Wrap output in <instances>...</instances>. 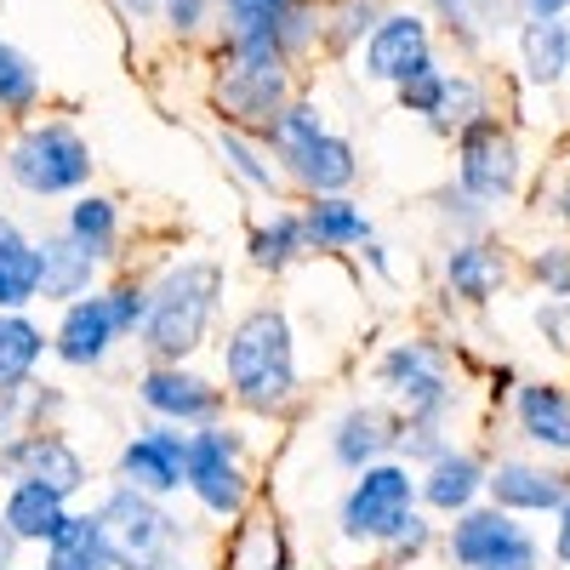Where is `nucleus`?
<instances>
[{
	"mask_svg": "<svg viewBox=\"0 0 570 570\" xmlns=\"http://www.w3.org/2000/svg\"><path fill=\"white\" fill-rule=\"evenodd\" d=\"M120 7H126L131 18H149V12H160V0H120Z\"/></svg>",
	"mask_w": 570,
	"mask_h": 570,
	"instance_id": "obj_41",
	"label": "nucleus"
},
{
	"mask_svg": "<svg viewBox=\"0 0 570 570\" xmlns=\"http://www.w3.org/2000/svg\"><path fill=\"white\" fill-rule=\"evenodd\" d=\"M303 228H308V246H320V252H343V246L371 240V217L343 195H314V206L303 212Z\"/></svg>",
	"mask_w": 570,
	"mask_h": 570,
	"instance_id": "obj_23",
	"label": "nucleus"
},
{
	"mask_svg": "<svg viewBox=\"0 0 570 570\" xmlns=\"http://www.w3.org/2000/svg\"><path fill=\"white\" fill-rule=\"evenodd\" d=\"M217 149H223V160H228V171H234V177H246L252 188H263V195L274 188V166L252 149V142H246L240 131H223V137H217Z\"/></svg>",
	"mask_w": 570,
	"mask_h": 570,
	"instance_id": "obj_34",
	"label": "nucleus"
},
{
	"mask_svg": "<svg viewBox=\"0 0 570 570\" xmlns=\"http://www.w3.org/2000/svg\"><path fill=\"white\" fill-rule=\"evenodd\" d=\"M376 376H383V389L411 411V422H445V411L456 405L445 354L434 343H400V348H389L383 365H376Z\"/></svg>",
	"mask_w": 570,
	"mask_h": 570,
	"instance_id": "obj_11",
	"label": "nucleus"
},
{
	"mask_svg": "<svg viewBox=\"0 0 570 570\" xmlns=\"http://www.w3.org/2000/svg\"><path fill=\"white\" fill-rule=\"evenodd\" d=\"M98 519H104L109 548H115V570H171L177 564L183 525L160 508V497L137 491V485H120V491H109Z\"/></svg>",
	"mask_w": 570,
	"mask_h": 570,
	"instance_id": "obj_4",
	"label": "nucleus"
},
{
	"mask_svg": "<svg viewBox=\"0 0 570 570\" xmlns=\"http://www.w3.org/2000/svg\"><path fill=\"white\" fill-rule=\"evenodd\" d=\"M35 297H40V246L12 217H0V308H23Z\"/></svg>",
	"mask_w": 570,
	"mask_h": 570,
	"instance_id": "obj_22",
	"label": "nucleus"
},
{
	"mask_svg": "<svg viewBox=\"0 0 570 570\" xmlns=\"http://www.w3.org/2000/svg\"><path fill=\"white\" fill-rule=\"evenodd\" d=\"M519 58H525L531 80H559L570 69V23L559 18H531L525 29H519Z\"/></svg>",
	"mask_w": 570,
	"mask_h": 570,
	"instance_id": "obj_28",
	"label": "nucleus"
},
{
	"mask_svg": "<svg viewBox=\"0 0 570 570\" xmlns=\"http://www.w3.org/2000/svg\"><path fill=\"white\" fill-rule=\"evenodd\" d=\"M451 564L462 570H537L542 548L525 525H513L508 508L462 513L451 525Z\"/></svg>",
	"mask_w": 570,
	"mask_h": 570,
	"instance_id": "obj_10",
	"label": "nucleus"
},
{
	"mask_svg": "<svg viewBox=\"0 0 570 570\" xmlns=\"http://www.w3.org/2000/svg\"><path fill=\"white\" fill-rule=\"evenodd\" d=\"M142 308H149V292H137V285H115L104 297H75L63 303V325H58V360L63 365H98L120 337L142 325Z\"/></svg>",
	"mask_w": 570,
	"mask_h": 570,
	"instance_id": "obj_5",
	"label": "nucleus"
},
{
	"mask_svg": "<svg viewBox=\"0 0 570 570\" xmlns=\"http://www.w3.org/2000/svg\"><path fill=\"white\" fill-rule=\"evenodd\" d=\"M485 485H491L497 508H508V513H548V508L559 513L570 502V473H548L531 462H502Z\"/></svg>",
	"mask_w": 570,
	"mask_h": 570,
	"instance_id": "obj_18",
	"label": "nucleus"
},
{
	"mask_svg": "<svg viewBox=\"0 0 570 570\" xmlns=\"http://www.w3.org/2000/svg\"><path fill=\"white\" fill-rule=\"evenodd\" d=\"M63 234H69V240H80L98 263H109L115 246H120V212H115V200H104V195H80V200L69 206Z\"/></svg>",
	"mask_w": 570,
	"mask_h": 570,
	"instance_id": "obj_29",
	"label": "nucleus"
},
{
	"mask_svg": "<svg viewBox=\"0 0 570 570\" xmlns=\"http://www.w3.org/2000/svg\"><path fill=\"white\" fill-rule=\"evenodd\" d=\"M445 279H451L456 297L485 303V297H497V285L508 279V263H502L491 246H480V240H462V246H451V257H445Z\"/></svg>",
	"mask_w": 570,
	"mask_h": 570,
	"instance_id": "obj_27",
	"label": "nucleus"
},
{
	"mask_svg": "<svg viewBox=\"0 0 570 570\" xmlns=\"http://www.w3.org/2000/svg\"><path fill=\"white\" fill-rule=\"evenodd\" d=\"M142 405H149L160 422H183V428H206L223 416V389H212L206 376L183 371V365H166L155 360L149 376H142Z\"/></svg>",
	"mask_w": 570,
	"mask_h": 570,
	"instance_id": "obj_14",
	"label": "nucleus"
},
{
	"mask_svg": "<svg viewBox=\"0 0 570 570\" xmlns=\"http://www.w3.org/2000/svg\"><path fill=\"white\" fill-rule=\"evenodd\" d=\"M411 502H416L411 468H400V462L360 468L354 491L343 497V537H354V542H389L411 519Z\"/></svg>",
	"mask_w": 570,
	"mask_h": 570,
	"instance_id": "obj_9",
	"label": "nucleus"
},
{
	"mask_svg": "<svg viewBox=\"0 0 570 570\" xmlns=\"http://www.w3.org/2000/svg\"><path fill=\"white\" fill-rule=\"evenodd\" d=\"M183 462H188V434H177V422H160L120 451V480L149 497H171L183 485Z\"/></svg>",
	"mask_w": 570,
	"mask_h": 570,
	"instance_id": "obj_15",
	"label": "nucleus"
},
{
	"mask_svg": "<svg viewBox=\"0 0 570 570\" xmlns=\"http://www.w3.org/2000/svg\"><path fill=\"white\" fill-rule=\"evenodd\" d=\"M365 23H371V0H354V7L343 12V23H337V40H354V35H365Z\"/></svg>",
	"mask_w": 570,
	"mask_h": 570,
	"instance_id": "obj_37",
	"label": "nucleus"
},
{
	"mask_svg": "<svg viewBox=\"0 0 570 570\" xmlns=\"http://www.w3.org/2000/svg\"><path fill=\"white\" fill-rule=\"evenodd\" d=\"M263 142L279 155V166L292 171L303 188H314V195H343V188L360 177L354 149H348L343 137H331L308 104H285L263 126Z\"/></svg>",
	"mask_w": 570,
	"mask_h": 570,
	"instance_id": "obj_3",
	"label": "nucleus"
},
{
	"mask_svg": "<svg viewBox=\"0 0 570 570\" xmlns=\"http://www.w3.org/2000/svg\"><path fill=\"white\" fill-rule=\"evenodd\" d=\"M0 468L12 473H29V480H46L52 491H63V497H75L91 473H86V462H80V451L63 440V434H52V428H23V434H12V440H0Z\"/></svg>",
	"mask_w": 570,
	"mask_h": 570,
	"instance_id": "obj_13",
	"label": "nucleus"
},
{
	"mask_svg": "<svg viewBox=\"0 0 570 570\" xmlns=\"http://www.w3.org/2000/svg\"><path fill=\"white\" fill-rule=\"evenodd\" d=\"M7 177L23 188V195H40V200H52V195H69V188H86L91 177V149H86V137L63 120H46L35 131H23L12 142V160H7Z\"/></svg>",
	"mask_w": 570,
	"mask_h": 570,
	"instance_id": "obj_6",
	"label": "nucleus"
},
{
	"mask_svg": "<svg viewBox=\"0 0 570 570\" xmlns=\"http://www.w3.org/2000/svg\"><path fill=\"white\" fill-rule=\"evenodd\" d=\"M531 274L548 285V297H570V246H542L531 257Z\"/></svg>",
	"mask_w": 570,
	"mask_h": 570,
	"instance_id": "obj_35",
	"label": "nucleus"
},
{
	"mask_svg": "<svg viewBox=\"0 0 570 570\" xmlns=\"http://www.w3.org/2000/svg\"><path fill=\"white\" fill-rule=\"evenodd\" d=\"M285 52L274 46H246V40H228V58H223V75H217V104L234 126H268L279 109H285Z\"/></svg>",
	"mask_w": 570,
	"mask_h": 570,
	"instance_id": "obj_7",
	"label": "nucleus"
},
{
	"mask_svg": "<svg viewBox=\"0 0 570 570\" xmlns=\"http://www.w3.org/2000/svg\"><path fill=\"white\" fill-rule=\"evenodd\" d=\"M553 553H559V564L570 570V502L559 508V537H553Z\"/></svg>",
	"mask_w": 570,
	"mask_h": 570,
	"instance_id": "obj_38",
	"label": "nucleus"
},
{
	"mask_svg": "<svg viewBox=\"0 0 570 570\" xmlns=\"http://www.w3.org/2000/svg\"><path fill=\"white\" fill-rule=\"evenodd\" d=\"M91 279H98V257L80 240H69V234H46L40 240V297L46 303H75V297L91 292Z\"/></svg>",
	"mask_w": 570,
	"mask_h": 570,
	"instance_id": "obj_20",
	"label": "nucleus"
},
{
	"mask_svg": "<svg viewBox=\"0 0 570 570\" xmlns=\"http://www.w3.org/2000/svg\"><path fill=\"white\" fill-rule=\"evenodd\" d=\"M217 297H223V268L206 263V257H188L177 268L160 274V285L149 292V308H142V348L166 365H183L206 343L212 331V314H217Z\"/></svg>",
	"mask_w": 570,
	"mask_h": 570,
	"instance_id": "obj_2",
	"label": "nucleus"
},
{
	"mask_svg": "<svg viewBox=\"0 0 570 570\" xmlns=\"http://www.w3.org/2000/svg\"><path fill=\"white\" fill-rule=\"evenodd\" d=\"M183 485L195 491V502L217 519L246 513L252 480H246V462H240V434L206 422L200 434H188V462H183Z\"/></svg>",
	"mask_w": 570,
	"mask_h": 570,
	"instance_id": "obj_8",
	"label": "nucleus"
},
{
	"mask_svg": "<svg viewBox=\"0 0 570 570\" xmlns=\"http://www.w3.org/2000/svg\"><path fill=\"white\" fill-rule=\"evenodd\" d=\"M434 7L451 23V35H462V40H480L508 18V0H434Z\"/></svg>",
	"mask_w": 570,
	"mask_h": 570,
	"instance_id": "obj_33",
	"label": "nucleus"
},
{
	"mask_svg": "<svg viewBox=\"0 0 570 570\" xmlns=\"http://www.w3.org/2000/svg\"><path fill=\"white\" fill-rule=\"evenodd\" d=\"M559 212H564V217H570V183H564V188H559Z\"/></svg>",
	"mask_w": 570,
	"mask_h": 570,
	"instance_id": "obj_42",
	"label": "nucleus"
},
{
	"mask_svg": "<svg viewBox=\"0 0 570 570\" xmlns=\"http://www.w3.org/2000/svg\"><path fill=\"white\" fill-rule=\"evenodd\" d=\"M519 428H525L537 445L570 456V394L553 389V383H525L519 389Z\"/></svg>",
	"mask_w": 570,
	"mask_h": 570,
	"instance_id": "obj_24",
	"label": "nucleus"
},
{
	"mask_svg": "<svg viewBox=\"0 0 570 570\" xmlns=\"http://www.w3.org/2000/svg\"><path fill=\"white\" fill-rule=\"evenodd\" d=\"M564 7H570V0H525V12H531V18H559Z\"/></svg>",
	"mask_w": 570,
	"mask_h": 570,
	"instance_id": "obj_39",
	"label": "nucleus"
},
{
	"mask_svg": "<svg viewBox=\"0 0 570 570\" xmlns=\"http://www.w3.org/2000/svg\"><path fill=\"white\" fill-rule=\"evenodd\" d=\"M40 98V69L18 52V46L0 40V115H29Z\"/></svg>",
	"mask_w": 570,
	"mask_h": 570,
	"instance_id": "obj_31",
	"label": "nucleus"
},
{
	"mask_svg": "<svg viewBox=\"0 0 570 570\" xmlns=\"http://www.w3.org/2000/svg\"><path fill=\"white\" fill-rule=\"evenodd\" d=\"M12 548H18V537L0 525V570H12Z\"/></svg>",
	"mask_w": 570,
	"mask_h": 570,
	"instance_id": "obj_40",
	"label": "nucleus"
},
{
	"mask_svg": "<svg viewBox=\"0 0 570 570\" xmlns=\"http://www.w3.org/2000/svg\"><path fill=\"white\" fill-rule=\"evenodd\" d=\"M171 570H177V564H171Z\"/></svg>",
	"mask_w": 570,
	"mask_h": 570,
	"instance_id": "obj_43",
	"label": "nucleus"
},
{
	"mask_svg": "<svg viewBox=\"0 0 570 570\" xmlns=\"http://www.w3.org/2000/svg\"><path fill=\"white\" fill-rule=\"evenodd\" d=\"M223 371H228V394L246 411H279L297 394V348H292V320L279 308H252L234 320L228 343H223Z\"/></svg>",
	"mask_w": 570,
	"mask_h": 570,
	"instance_id": "obj_1",
	"label": "nucleus"
},
{
	"mask_svg": "<svg viewBox=\"0 0 570 570\" xmlns=\"http://www.w3.org/2000/svg\"><path fill=\"white\" fill-rule=\"evenodd\" d=\"M46 570H115V548L98 513H69L46 542Z\"/></svg>",
	"mask_w": 570,
	"mask_h": 570,
	"instance_id": "obj_21",
	"label": "nucleus"
},
{
	"mask_svg": "<svg viewBox=\"0 0 570 570\" xmlns=\"http://www.w3.org/2000/svg\"><path fill=\"white\" fill-rule=\"evenodd\" d=\"M40 354H46V331L23 308H0V389L29 383Z\"/></svg>",
	"mask_w": 570,
	"mask_h": 570,
	"instance_id": "obj_26",
	"label": "nucleus"
},
{
	"mask_svg": "<svg viewBox=\"0 0 570 570\" xmlns=\"http://www.w3.org/2000/svg\"><path fill=\"white\" fill-rule=\"evenodd\" d=\"M400 104H405L411 115H422V120L445 126V109H451V75H445L440 63L416 69L411 80H400Z\"/></svg>",
	"mask_w": 570,
	"mask_h": 570,
	"instance_id": "obj_32",
	"label": "nucleus"
},
{
	"mask_svg": "<svg viewBox=\"0 0 570 570\" xmlns=\"http://www.w3.org/2000/svg\"><path fill=\"white\" fill-rule=\"evenodd\" d=\"M480 485H485L480 456H468V451H440L434 462H428V480H422L416 491H422V502H428V508L456 513V508H468V502H473V491H480Z\"/></svg>",
	"mask_w": 570,
	"mask_h": 570,
	"instance_id": "obj_25",
	"label": "nucleus"
},
{
	"mask_svg": "<svg viewBox=\"0 0 570 570\" xmlns=\"http://www.w3.org/2000/svg\"><path fill=\"white\" fill-rule=\"evenodd\" d=\"M63 519H69V497L52 491L46 480L18 473L12 491H7V508H0V525H7L18 542H52Z\"/></svg>",
	"mask_w": 570,
	"mask_h": 570,
	"instance_id": "obj_17",
	"label": "nucleus"
},
{
	"mask_svg": "<svg viewBox=\"0 0 570 570\" xmlns=\"http://www.w3.org/2000/svg\"><path fill=\"white\" fill-rule=\"evenodd\" d=\"M394 445H400V422L383 405H354L337 422V434H331V456H337L343 468H354V473L371 468V462H383Z\"/></svg>",
	"mask_w": 570,
	"mask_h": 570,
	"instance_id": "obj_19",
	"label": "nucleus"
},
{
	"mask_svg": "<svg viewBox=\"0 0 570 570\" xmlns=\"http://www.w3.org/2000/svg\"><path fill=\"white\" fill-rule=\"evenodd\" d=\"M428 63H434V46H428V23L411 18V12L383 18V23L371 29V40H365V75H371V80L400 86V80H411V75L428 69Z\"/></svg>",
	"mask_w": 570,
	"mask_h": 570,
	"instance_id": "obj_16",
	"label": "nucleus"
},
{
	"mask_svg": "<svg viewBox=\"0 0 570 570\" xmlns=\"http://www.w3.org/2000/svg\"><path fill=\"white\" fill-rule=\"evenodd\" d=\"M246 252H252L257 268H292L308 252V228H303L297 212H279L274 223H257L252 228V246Z\"/></svg>",
	"mask_w": 570,
	"mask_h": 570,
	"instance_id": "obj_30",
	"label": "nucleus"
},
{
	"mask_svg": "<svg viewBox=\"0 0 570 570\" xmlns=\"http://www.w3.org/2000/svg\"><path fill=\"white\" fill-rule=\"evenodd\" d=\"M456 171H462V188L473 200H508L519 188V149H513V137L491 115L468 120L462 137H456Z\"/></svg>",
	"mask_w": 570,
	"mask_h": 570,
	"instance_id": "obj_12",
	"label": "nucleus"
},
{
	"mask_svg": "<svg viewBox=\"0 0 570 570\" xmlns=\"http://www.w3.org/2000/svg\"><path fill=\"white\" fill-rule=\"evenodd\" d=\"M564 320H570V297H553L548 308H537V325H542V337H553V348H570L564 343Z\"/></svg>",
	"mask_w": 570,
	"mask_h": 570,
	"instance_id": "obj_36",
	"label": "nucleus"
}]
</instances>
